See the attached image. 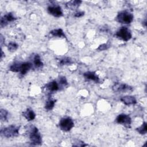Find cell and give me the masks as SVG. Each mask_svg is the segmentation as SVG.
Listing matches in <instances>:
<instances>
[{
	"label": "cell",
	"instance_id": "cell-17",
	"mask_svg": "<svg viewBox=\"0 0 147 147\" xmlns=\"http://www.w3.org/2000/svg\"><path fill=\"white\" fill-rule=\"evenodd\" d=\"M33 64L37 68H42L43 66V63L41 60V58L38 55H36L33 58Z\"/></svg>",
	"mask_w": 147,
	"mask_h": 147
},
{
	"label": "cell",
	"instance_id": "cell-6",
	"mask_svg": "<svg viewBox=\"0 0 147 147\" xmlns=\"http://www.w3.org/2000/svg\"><path fill=\"white\" fill-rule=\"evenodd\" d=\"M115 121L117 123L122 125L126 127H130L131 119L129 115L125 114H121L117 116Z\"/></svg>",
	"mask_w": 147,
	"mask_h": 147
},
{
	"label": "cell",
	"instance_id": "cell-24",
	"mask_svg": "<svg viewBox=\"0 0 147 147\" xmlns=\"http://www.w3.org/2000/svg\"><path fill=\"white\" fill-rule=\"evenodd\" d=\"M59 83L62 86H66L68 84L67 83V81L66 80V78L64 76H62V77H60V79H59Z\"/></svg>",
	"mask_w": 147,
	"mask_h": 147
},
{
	"label": "cell",
	"instance_id": "cell-19",
	"mask_svg": "<svg viewBox=\"0 0 147 147\" xmlns=\"http://www.w3.org/2000/svg\"><path fill=\"white\" fill-rule=\"evenodd\" d=\"M136 130L142 135L145 134L147 131V126H146V122H144L140 127H137L136 129Z\"/></svg>",
	"mask_w": 147,
	"mask_h": 147
},
{
	"label": "cell",
	"instance_id": "cell-10",
	"mask_svg": "<svg viewBox=\"0 0 147 147\" xmlns=\"http://www.w3.org/2000/svg\"><path fill=\"white\" fill-rule=\"evenodd\" d=\"M120 100L122 102H123L126 105H134L137 103V100L135 98V97L130 95L123 96L120 99Z\"/></svg>",
	"mask_w": 147,
	"mask_h": 147
},
{
	"label": "cell",
	"instance_id": "cell-1",
	"mask_svg": "<svg viewBox=\"0 0 147 147\" xmlns=\"http://www.w3.org/2000/svg\"><path fill=\"white\" fill-rule=\"evenodd\" d=\"M29 137L31 144L40 145L42 144V138L38 129L34 126H30L28 129Z\"/></svg>",
	"mask_w": 147,
	"mask_h": 147
},
{
	"label": "cell",
	"instance_id": "cell-21",
	"mask_svg": "<svg viewBox=\"0 0 147 147\" xmlns=\"http://www.w3.org/2000/svg\"><path fill=\"white\" fill-rule=\"evenodd\" d=\"M21 63H14L10 67V71L14 72H19Z\"/></svg>",
	"mask_w": 147,
	"mask_h": 147
},
{
	"label": "cell",
	"instance_id": "cell-12",
	"mask_svg": "<svg viewBox=\"0 0 147 147\" xmlns=\"http://www.w3.org/2000/svg\"><path fill=\"white\" fill-rule=\"evenodd\" d=\"M83 76L85 79L87 80H92L96 83H98L99 82V77L96 75L95 72H91V71H88L84 73Z\"/></svg>",
	"mask_w": 147,
	"mask_h": 147
},
{
	"label": "cell",
	"instance_id": "cell-11",
	"mask_svg": "<svg viewBox=\"0 0 147 147\" xmlns=\"http://www.w3.org/2000/svg\"><path fill=\"white\" fill-rule=\"evenodd\" d=\"M32 67V64L29 62L21 63L19 72L22 75H25L30 70Z\"/></svg>",
	"mask_w": 147,
	"mask_h": 147
},
{
	"label": "cell",
	"instance_id": "cell-5",
	"mask_svg": "<svg viewBox=\"0 0 147 147\" xmlns=\"http://www.w3.org/2000/svg\"><path fill=\"white\" fill-rule=\"evenodd\" d=\"M115 36L118 38L127 41L131 38V33L127 27H121L116 33Z\"/></svg>",
	"mask_w": 147,
	"mask_h": 147
},
{
	"label": "cell",
	"instance_id": "cell-13",
	"mask_svg": "<svg viewBox=\"0 0 147 147\" xmlns=\"http://www.w3.org/2000/svg\"><path fill=\"white\" fill-rule=\"evenodd\" d=\"M22 115L26 119L27 121H33L36 117V114L31 109H27L26 111L22 113Z\"/></svg>",
	"mask_w": 147,
	"mask_h": 147
},
{
	"label": "cell",
	"instance_id": "cell-8",
	"mask_svg": "<svg viewBox=\"0 0 147 147\" xmlns=\"http://www.w3.org/2000/svg\"><path fill=\"white\" fill-rule=\"evenodd\" d=\"M48 12L55 17H60L63 16L61 7L59 5H50L47 8Z\"/></svg>",
	"mask_w": 147,
	"mask_h": 147
},
{
	"label": "cell",
	"instance_id": "cell-4",
	"mask_svg": "<svg viewBox=\"0 0 147 147\" xmlns=\"http://www.w3.org/2000/svg\"><path fill=\"white\" fill-rule=\"evenodd\" d=\"M59 125L62 130L68 131L74 126V122L70 117H64L60 119Z\"/></svg>",
	"mask_w": 147,
	"mask_h": 147
},
{
	"label": "cell",
	"instance_id": "cell-22",
	"mask_svg": "<svg viewBox=\"0 0 147 147\" xmlns=\"http://www.w3.org/2000/svg\"><path fill=\"white\" fill-rule=\"evenodd\" d=\"M8 116V112L5 109H1L0 111V118L2 121H5Z\"/></svg>",
	"mask_w": 147,
	"mask_h": 147
},
{
	"label": "cell",
	"instance_id": "cell-2",
	"mask_svg": "<svg viewBox=\"0 0 147 147\" xmlns=\"http://www.w3.org/2000/svg\"><path fill=\"white\" fill-rule=\"evenodd\" d=\"M20 127L15 125H10L1 130V134L6 138L17 137L19 134Z\"/></svg>",
	"mask_w": 147,
	"mask_h": 147
},
{
	"label": "cell",
	"instance_id": "cell-16",
	"mask_svg": "<svg viewBox=\"0 0 147 147\" xmlns=\"http://www.w3.org/2000/svg\"><path fill=\"white\" fill-rule=\"evenodd\" d=\"M50 34L56 37H65L64 32L61 29H53L50 32Z\"/></svg>",
	"mask_w": 147,
	"mask_h": 147
},
{
	"label": "cell",
	"instance_id": "cell-26",
	"mask_svg": "<svg viewBox=\"0 0 147 147\" xmlns=\"http://www.w3.org/2000/svg\"><path fill=\"white\" fill-rule=\"evenodd\" d=\"M84 12L83 11H78V12H77V13H75V17H82L83 15H84Z\"/></svg>",
	"mask_w": 147,
	"mask_h": 147
},
{
	"label": "cell",
	"instance_id": "cell-25",
	"mask_svg": "<svg viewBox=\"0 0 147 147\" xmlns=\"http://www.w3.org/2000/svg\"><path fill=\"white\" fill-rule=\"evenodd\" d=\"M109 48V46L106 44H103L102 45H100L99 47L97 48V50L99 51H103L105 49H107Z\"/></svg>",
	"mask_w": 147,
	"mask_h": 147
},
{
	"label": "cell",
	"instance_id": "cell-3",
	"mask_svg": "<svg viewBox=\"0 0 147 147\" xmlns=\"http://www.w3.org/2000/svg\"><path fill=\"white\" fill-rule=\"evenodd\" d=\"M116 18L117 21L119 23L129 24L133 21V15L126 10H123L118 13Z\"/></svg>",
	"mask_w": 147,
	"mask_h": 147
},
{
	"label": "cell",
	"instance_id": "cell-7",
	"mask_svg": "<svg viewBox=\"0 0 147 147\" xmlns=\"http://www.w3.org/2000/svg\"><path fill=\"white\" fill-rule=\"evenodd\" d=\"M113 90L116 92H126L129 91H131L133 90V88L126 84L116 83H115L113 87Z\"/></svg>",
	"mask_w": 147,
	"mask_h": 147
},
{
	"label": "cell",
	"instance_id": "cell-20",
	"mask_svg": "<svg viewBox=\"0 0 147 147\" xmlns=\"http://www.w3.org/2000/svg\"><path fill=\"white\" fill-rule=\"evenodd\" d=\"M72 63V60L69 57H64L60 60L59 64L60 65H69Z\"/></svg>",
	"mask_w": 147,
	"mask_h": 147
},
{
	"label": "cell",
	"instance_id": "cell-9",
	"mask_svg": "<svg viewBox=\"0 0 147 147\" xmlns=\"http://www.w3.org/2000/svg\"><path fill=\"white\" fill-rule=\"evenodd\" d=\"M16 20V18L14 16V15L11 13H9L1 17V26L3 27L6 26L8 24V22H12Z\"/></svg>",
	"mask_w": 147,
	"mask_h": 147
},
{
	"label": "cell",
	"instance_id": "cell-18",
	"mask_svg": "<svg viewBox=\"0 0 147 147\" xmlns=\"http://www.w3.org/2000/svg\"><path fill=\"white\" fill-rule=\"evenodd\" d=\"M55 102L56 101L54 99H52L51 98L48 99L45 105V109L47 110H51L54 107Z\"/></svg>",
	"mask_w": 147,
	"mask_h": 147
},
{
	"label": "cell",
	"instance_id": "cell-14",
	"mask_svg": "<svg viewBox=\"0 0 147 147\" xmlns=\"http://www.w3.org/2000/svg\"><path fill=\"white\" fill-rule=\"evenodd\" d=\"M45 88L50 92H55L59 90V86L56 81L53 80L46 84Z\"/></svg>",
	"mask_w": 147,
	"mask_h": 147
},
{
	"label": "cell",
	"instance_id": "cell-23",
	"mask_svg": "<svg viewBox=\"0 0 147 147\" xmlns=\"http://www.w3.org/2000/svg\"><path fill=\"white\" fill-rule=\"evenodd\" d=\"M18 48V44H17L16 42H10L7 45V49L9 51L11 52L15 51Z\"/></svg>",
	"mask_w": 147,
	"mask_h": 147
},
{
	"label": "cell",
	"instance_id": "cell-15",
	"mask_svg": "<svg viewBox=\"0 0 147 147\" xmlns=\"http://www.w3.org/2000/svg\"><path fill=\"white\" fill-rule=\"evenodd\" d=\"M81 3H82V1L79 0L71 1L67 2L65 4V6L67 9H69L71 10H75L79 7Z\"/></svg>",
	"mask_w": 147,
	"mask_h": 147
}]
</instances>
